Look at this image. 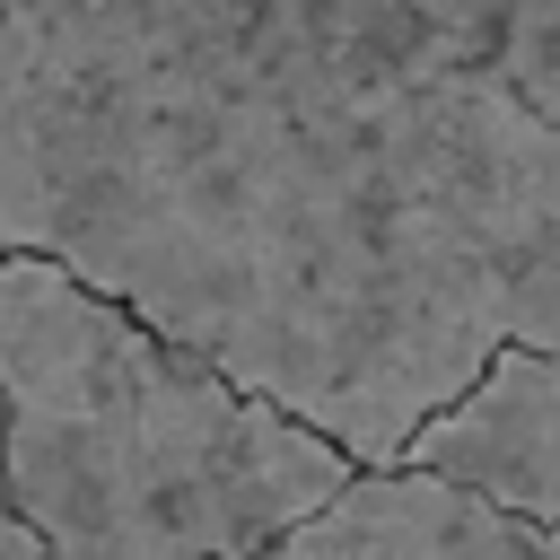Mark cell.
Here are the masks:
<instances>
[{
	"label": "cell",
	"mask_w": 560,
	"mask_h": 560,
	"mask_svg": "<svg viewBox=\"0 0 560 560\" xmlns=\"http://www.w3.org/2000/svg\"><path fill=\"white\" fill-rule=\"evenodd\" d=\"M490 26L446 0H0V254L394 472L508 350Z\"/></svg>",
	"instance_id": "6da1fadb"
},
{
	"label": "cell",
	"mask_w": 560,
	"mask_h": 560,
	"mask_svg": "<svg viewBox=\"0 0 560 560\" xmlns=\"http://www.w3.org/2000/svg\"><path fill=\"white\" fill-rule=\"evenodd\" d=\"M359 464L114 298L0 254V490L44 560H262Z\"/></svg>",
	"instance_id": "7a4b0ae2"
},
{
	"label": "cell",
	"mask_w": 560,
	"mask_h": 560,
	"mask_svg": "<svg viewBox=\"0 0 560 560\" xmlns=\"http://www.w3.org/2000/svg\"><path fill=\"white\" fill-rule=\"evenodd\" d=\"M402 472H429L446 490H472V499L560 534V359L499 350L490 376L411 438Z\"/></svg>",
	"instance_id": "3957f363"
},
{
	"label": "cell",
	"mask_w": 560,
	"mask_h": 560,
	"mask_svg": "<svg viewBox=\"0 0 560 560\" xmlns=\"http://www.w3.org/2000/svg\"><path fill=\"white\" fill-rule=\"evenodd\" d=\"M262 560H560V534L394 464L359 472L324 516H306Z\"/></svg>",
	"instance_id": "277c9868"
},
{
	"label": "cell",
	"mask_w": 560,
	"mask_h": 560,
	"mask_svg": "<svg viewBox=\"0 0 560 560\" xmlns=\"http://www.w3.org/2000/svg\"><path fill=\"white\" fill-rule=\"evenodd\" d=\"M481 236H490V262L508 280V350L560 359V122H542L508 88L490 114Z\"/></svg>",
	"instance_id": "5b68a950"
},
{
	"label": "cell",
	"mask_w": 560,
	"mask_h": 560,
	"mask_svg": "<svg viewBox=\"0 0 560 560\" xmlns=\"http://www.w3.org/2000/svg\"><path fill=\"white\" fill-rule=\"evenodd\" d=\"M490 79L534 105L542 122H560V9H499L490 26Z\"/></svg>",
	"instance_id": "8992f818"
}]
</instances>
